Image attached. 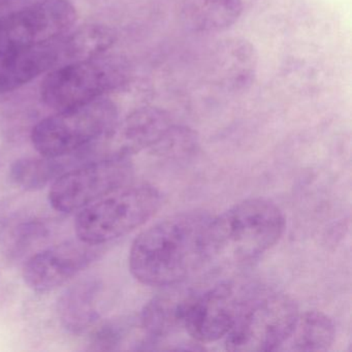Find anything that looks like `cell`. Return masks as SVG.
I'll use <instances>...</instances> for the list:
<instances>
[{
	"instance_id": "cell-3",
	"label": "cell",
	"mask_w": 352,
	"mask_h": 352,
	"mask_svg": "<svg viewBox=\"0 0 352 352\" xmlns=\"http://www.w3.org/2000/svg\"><path fill=\"white\" fill-rule=\"evenodd\" d=\"M118 117L116 104L106 98L60 111L34 125L32 145L47 157L79 156L88 162L87 156L111 137Z\"/></svg>"
},
{
	"instance_id": "cell-12",
	"label": "cell",
	"mask_w": 352,
	"mask_h": 352,
	"mask_svg": "<svg viewBox=\"0 0 352 352\" xmlns=\"http://www.w3.org/2000/svg\"><path fill=\"white\" fill-rule=\"evenodd\" d=\"M102 281L83 278L65 288L57 300L56 311L63 329L73 335L90 333L102 317Z\"/></svg>"
},
{
	"instance_id": "cell-20",
	"label": "cell",
	"mask_w": 352,
	"mask_h": 352,
	"mask_svg": "<svg viewBox=\"0 0 352 352\" xmlns=\"http://www.w3.org/2000/svg\"><path fill=\"white\" fill-rule=\"evenodd\" d=\"M199 147V135L193 129L173 123L150 151L160 157L183 160L195 155Z\"/></svg>"
},
{
	"instance_id": "cell-21",
	"label": "cell",
	"mask_w": 352,
	"mask_h": 352,
	"mask_svg": "<svg viewBox=\"0 0 352 352\" xmlns=\"http://www.w3.org/2000/svg\"><path fill=\"white\" fill-rule=\"evenodd\" d=\"M48 230L44 222L38 219H22L10 228L7 246L14 254H23L24 251L32 248V244L47 238Z\"/></svg>"
},
{
	"instance_id": "cell-19",
	"label": "cell",
	"mask_w": 352,
	"mask_h": 352,
	"mask_svg": "<svg viewBox=\"0 0 352 352\" xmlns=\"http://www.w3.org/2000/svg\"><path fill=\"white\" fill-rule=\"evenodd\" d=\"M116 36L109 28L89 25L69 32L60 38L63 60H84L104 55L114 45Z\"/></svg>"
},
{
	"instance_id": "cell-8",
	"label": "cell",
	"mask_w": 352,
	"mask_h": 352,
	"mask_svg": "<svg viewBox=\"0 0 352 352\" xmlns=\"http://www.w3.org/2000/svg\"><path fill=\"white\" fill-rule=\"evenodd\" d=\"M76 22L77 11L69 0H41L0 19V48L56 42Z\"/></svg>"
},
{
	"instance_id": "cell-17",
	"label": "cell",
	"mask_w": 352,
	"mask_h": 352,
	"mask_svg": "<svg viewBox=\"0 0 352 352\" xmlns=\"http://www.w3.org/2000/svg\"><path fill=\"white\" fill-rule=\"evenodd\" d=\"M82 164L77 156L71 157H24L16 160L11 166L10 176L24 190L36 191L52 184L55 179L75 166Z\"/></svg>"
},
{
	"instance_id": "cell-9",
	"label": "cell",
	"mask_w": 352,
	"mask_h": 352,
	"mask_svg": "<svg viewBox=\"0 0 352 352\" xmlns=\"http://www.w3.org/2000/svg\"><path fill=\"white\" fill-rule=\"evenodd\" d=\"M104 251L106 245L79 238L53 245L26 259L22 269L24 282L34 292H53L88 269Z\"/></svg>"
},
{
	"instance_id": "cell-18",
	"label": "cell",
	"mask_w": 352,
	"mask_h": 352,
	"mask_svg": "<svg viewBox=\"0 0 352 352\" xmlns=\"http://www.w3.org/2000/svg\"><path fill=\"white\" fill-rule=\"evenodd\" d=\"M336 338L333 321L320 311H307L298 315L292 335L280 350L325 351Z\"/></svg>"
},
{
	"instance_id": "cell-6",
	"label": "cell",
	"mask_w": 352,
	"mask_h": 352,
	"mask_svg": "<svg viewBox=\"0 0 352 352\" xmlns=\"http://www.w3.org/2000/svg\"><path fill=\"white\" fill-rule=\"evenodd\" d=\"M298 315L296 302L287 294L273 290L247 294L236 323L224 338V346L238 352L280 350Z\"/></svg>"
},
{
	"instance_id": "cell-13",
	"label": "cell",
	"mask_w": 352,
	"mask_h": 352,
	"mask_svg": "<svg viewBox=\"0 0 352 352\" xmlns=\"http://www.w3.org/2000/svg\"><path fill=\"white\" fill-rule=\"evenodd\" d=\"M212 78L226 90L240 91L252 85L256 76L258 55L246 38L222 41L212 53Z\"/></svg>"
},
{
	"instance_id": "cell-15",
	"label": "cell",
	"mask_w": 352,
	"mask_h": 352,
	"mask_svg": "<svg viewBox=\"0 0 352 352\" xmlns=\"http://www.w3.org/2000/svg\"><path fill=\"white\" fill-rule=\"evenodd\" d=\"M144 306L140 324L151 343L183 329L187 307L195 292L172 286Z\"/></svg>"
},
{
	"instance_id": "cell-4",
	"label": "cell",
	"mask_w": 352,
	"mask_h": 352,
	"mask_svg": "<svg viewBox=\"0 0 352 352\" xmlns=\"http://www.w3.org/2000/svg\"><path fill=\"white\" fill-rule=\"evenodd\" d=\"M162 205V193L155 187L129 183L77 212L76 236L107 245L143 226Z\"/></svg>"
},
{
	"instance_id": "cell-5",
	"label": "cell",
	"mask_w": 352,
	"mask_h": 352,
	"mask_svg": "<svg viewBox=\"0 0 352 352\" xmlns=\"http://www.w3.org/2000/svg\"><path fill=\"white\" fill-rule=\"evenodd\" d=\"M131 67L123 57L100 55L53 69L43 82V102L56 112L104 98L127 83Z\"/></svg>"
},
{
	"instance_id": "cell-1",
	"label": "cell",
	"mask_w": 352,
	"mask_h": 352,
	"mask_svg": "<svg viewBox=\"0 0 352 352\" xmlns=\"http://www.w3.org/2000/svg\"><path fill=\"white\" fill-rule=\"evenodd\" d=\"M205 211L175 214L137 236L129 251L131 275L144 285L182 284L210 263V224Z\"/></svg>"
},
{
	"instance_id": "cell-2",
	"label": "cell",
	"mask_w": 352,
	"mask_h": 352,
	"mask_svg": "<svg viewBox=\"0 0 352 352\" xmlns=\"http://www.w3.org/2000/svg\"><path fill=\"white\" fill-rule=\"evenodd\" d=\"M285 230V217L276 204L263 197L245 199L210 224V263L244 265L275 246Z\"/></svg>"
},
{
	"instance_id": "cell-10",
	"label": "cell",
	"mask_w": 352,
	"mask_h": 352,
	"mask_svg": "<svg viewBox=\"0 0 352 352\" xmlns=\"http://www.w3.org/2000/svg\"><path fill=\"white\" fill-rule=\"evenodd\" d=\"M246 296L230 281L195 292L187 307L183 329L199 343L224 339L236 323Z\"/></svg>"
},
{
	"instance_id": "cell-16",
	"label": "cell",
	"mask_w": 352,
	"mask_h": 352,
	"mask_svg": "<svg viewBox=\"0 0 352 352\" xmlns=\"http://www.w3.org/2000/svg\"><path fill=\"white\" fill-rule=\"evenodd\" d=\"M243 12V0H185L181 20L190 32L218 34L232 28Z\"/></svg>"
},
{
	"instance_id": "cell-14",
	"label": "cell",
	"mask_w": 352,
	"mask_h": 352,
	"mask_svg": "<svg viewBox=\"0 0 352 352\" xmlns=\"http://www.w3.org/2000/svg\"><path fill=\"white\" fill-rule=\"evenodd\" d=\"M172 124L170 115L162 109L155 107L138 109L115 127L108 140H115L116 148L109 154L131 157L143 150H150Z\"/></svg>"
},
{
	"instance_id": "cell-7",
	"label": "cell",
	"mask_w": 352,
	"mask_h": 352,
	"mask_svg": "<svg viewBox=\"0 0 352 352\" xmlns=\"http://www.w3.org/2000/svg\"><path fill=\"white\" fill-rule=\"evenodd\" d=\"M133 174L129 156L108 154L75 166L55 179L49 190V201L60 213L79 212L131 183Z\"/></svg>"
},
{
	"instance_id": "cell-22",
	"label": "cell",
	"mask_w": 352,
	"mask_h": 352,
	"mask_svg": "<svg viewBox=\"0 0 352 352\" xmlns=\"http://www.w3.org/2000/svg\"><path fill=\"white\" fill-rule=\"evenodd\" d=\"M90 349L108 351L117 349L126 335V325L120 321H107L90 331Z\"/></svg>"
},
{
	"instance_id": "cell-11",
	"label": "cell",
	"mask_w": 352,
	"mask_h": 352,
	"mask_svg": "<svg viewBox=\"0 0 352 352\" xmlns=\"http://www.w3.org/2000/svg\"><path fill=\"white\" fill-rule=\"evenodd\" d=\"M61 60L60 40L41 46L0 48V96L26 85Z\"/></svg>"
}]
</instances>
